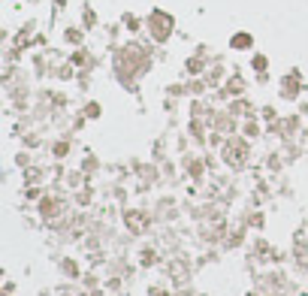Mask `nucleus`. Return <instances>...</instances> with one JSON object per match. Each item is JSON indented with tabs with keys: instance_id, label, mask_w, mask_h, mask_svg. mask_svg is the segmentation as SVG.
I'll use <instances>...</instances> for the list:
<instances>
[]
</instances>
